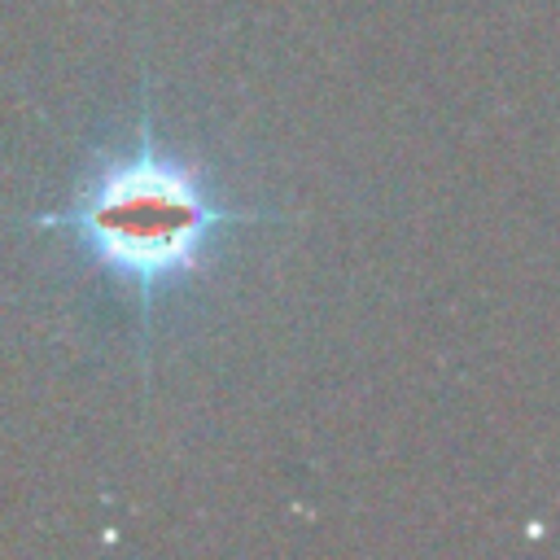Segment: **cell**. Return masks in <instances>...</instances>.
Returning <instances> with one entry per match:
<instances>
[{
    "mask_svg": "<svg viewBox=\"0 0 560 560\" xmlns=\"http://www.w3.org/2000/svg\"><path fill=\"white\" fill-rule=\"evenodd\" d=\"M258 214L228 206L210 179L166 149L149 118L122 149L101 153L74 184L70 201L35 214V228H61L79 249L131 293L136 311L206 271L210 245L223 228L254 223Z\"/></svg>",
    "mask_w": 560,
    "mask_h": 560,
    "instance_id": "6da1fadb",
    "label": "cell"
}]
</instances>
